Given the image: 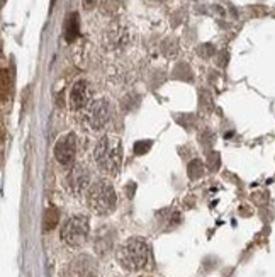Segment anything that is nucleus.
I'll list each match as a JSON object with an SVG mask.
<instances>
[{"label":"nucleus","instance_id":"f257e3e1","mask_svg":"<svg viewBox=\"0 0 275 277\" xmlns=\"http://www.w3.org/2000/svg\"><path fill=\"white\" fill-rule=\"evenodd\" d=\"M94 162L105 174H119L123 167V145L119 138L110 135L100 138L94 148Z\"/></svg>","mask_w":275,"mask_h":277},{"label":"nucleus","instance_id":"f03ea898","mask_svg":"<svg viewBox=\"0 0 275 277\" xmlns=\"http://www.w3.org/2000/svg\"><path fill=\"white\" fill-rule=\"evenodd\" d=\"M116 259L126 270H131V272H138V270L145 269L148 260H150L148 242L141 237L128 238L124 243L119 245Z\"/></svg>","mask_w":275,"mask_h":277},{"label":"nucleus","instance_id":"7ed1b4c3","mask_svg":"<svg viewBox=\"0 0 275 277\" xmlns=\"http://www.w3.org/2000/svg\"><path fill=\"white\" fill-rule=\"evenodd\" d=\"M87 204L97 215H109L118 206V196L109 180L100 179L87 190Z\"/></svg>","mask_w":275,"mask_h":277},{"label":"nucleus","instance_id":"20e7f679","mask_svg":"<svg viewBox=\"0 0 275 277\" xmlns=\"http://www.w3.org/2000/svg\"><path fill=\"white\" fill-rule=\"evenodd\" d=\"M88 233H90V221L85 215L72 216L61 228L60 237L70 248H80L87 243Z\"/></svg>","mask_w":275,"mask_h":277},{"label":"nucleus","instance_id":"39448f33","mask_svg":"<svg viewBox=\"0 0 275 277\" xmlns=\"http://www.w3.org/2000/svg\"><path fill=\"white\" fill-rule=\"evenodd\" d=\"M66 190L72 196H80L90 187V172L83 163L72 165V168L68 170L65 177Z\"/></svg>","mask_w":275,"mask_h":277},{"label":"nucleus","instance_id":"423d86ee","mask_svg":"<svg viewBox=\"0 0 275 277\" xmlns=\"http://www.w3.org/2000/svg\"><path fill=\"white\" fill-rule=\"evenodd\" d=\"M110 119V108L105 99H97L92 104H88L85 113V122L87 126L94 131H100L107 126Z\"/></svg>","mask_w":275,"mask_h":277},{"label":"nucleus","instance_id":"0eeeda50","mask_svg":"<svg viewBox=\"0 0 275 277\" xmlns=\"http://www.w3.org/2000/svg\"><path fill=\"white\" fill-rule=\"evenodd\" d=\"M77 155V135L75 133H66L61 136L55 145V158L63 167H70L75 162Z\"/></svg>","mask_w":275,"mask_h":277},{"label":"nucleus","instance_id":"6e6552de","mask_svg":"<svg viewBox=\"0 0 275 277\" xmlns=\"http://www.w3.org/2000/svg\"><path fill=\"white\" fill-rule=\"evenodd\" d=\"M88 97H90V92H88V83L85 80H78V82L73 83L70 92L72 109L80 111L83 108H88Z\"/></svg>","mask_w":275,"mask_h":277},{"label":"nucleus","instance_id":"1a4fd4ad","mask_svg":"<svg viewBox=\"0 0 275 277\" xmlns=\"http://www.w3.org/2000/svg\"><path fill=\"white\" fill-rule=\"evenodd\" d=\"M77 36H78V14L72 12L65 23V39L68 42H72L77 39Z\"/></svg>","mask_w":275,"mask_h":277},{"label":"nucleus","instance_id":"9d476101","mask_svg":"<svg viewBox=\"0 0 275 277\" xmlns=\"http://www.w3.org/2000/svg\"><path fill=\"white\" fill-rule=\"evenodd\" d=\"M58 220H60V215H58V211L55 209V207H50V209H46L44 220H43L44 230H46V231L55 230L56 225H58Z\"/></svg>","mask_w":275,"mask_h":277},{"label":"nucleus","instance_id":"9b49d317","mask_svg":"<svg viewBox=\"0 0 275 277\" xmlns=\"http://www.w3.org/2000/svg\"><path fill=\"white\" fill-rule=\"evenodd\" d=\"M187 175L192 180L202 177V175H204V165L200 163L199 160H192V162L189 163V167H187Z\"/></svg>","mask_w":275,"mask_h":277},{"label":"nucleus","instance_id":"f8f14e48","mask_svg":"<svg viewBox=\"0 0 275 277\" xmlns=\"http://www.w3.org/2000/svg\"><path fill=\"white\" fill-rule=\"evenodd\" d=\"M7 90H9V72L2 70V99H7Z\"/></svg>","mask_w":275,"mask_h":277},{"label":"nucleus","instance_id":"ddd939ff","mask_svg":"<svg viewBox=\"0 0 275 277\" xmlns=\"http://www.w3.org/2000/svg\"><path fill=\"white\" fill-rule=\"evenodd\" d=\"M151 145V141H140V143H136V146H134V152L138 153V155H143L145 152H148V148H150Z\"/></svg>","mask_w":275,"mask_h":277},{"label":"nucleus","instance_id":"4468645a","mask_svg":"<svg viewBox=\"0 0 275 277\" xmlns=\"http://www.w3.org/2000/svg\"><path fill=\"white\" fill-rule=\"evenodd\" d=\"M97 2L99 0H82V4H83V7H85L87 10H90V9H94L95 5H97Z\"/></svg>","mask_w":275,"mask_h":277},{"label":"nucleus","instance_id":"2eb2a0df","mask_svg":"<svg viewBox=\"0 0 275 277\" xmlns=\"http://www.w3.org/2000/svg\"><path fill=\"white\" fill-rule=\"evenodd\" d=\"M78 277H100L99 274H95V272H90V270H85V272H80L78 274Z\"/></svg>","mask_w":275,"mask_h":277},{"label":"nucleus","instance_id":"dca6fc26","mask_svg":"<svg viewBox=\"0 0 275 277\" xmlns=\"http://www.w3.org/2000/svg\"><path fill=\"white\" fill-rule=\"evenodd\" d=\"M153 2H165V0H153Z\"/></svg>","mask_w":275,"mask_h":277}]
</instances>
